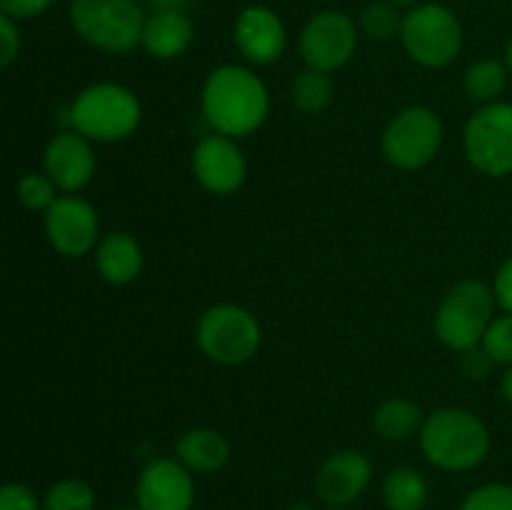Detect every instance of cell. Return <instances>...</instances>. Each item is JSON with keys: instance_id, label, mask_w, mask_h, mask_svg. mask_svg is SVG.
I'll list each match as a JSON object with an SVG mask.
<instances>
[{"instance_id": "6da1fadb", "label": "cell", "mask_w": 512, "mask_h": 510, "mask_svg": "<svg viewBox=\"0 0 512 510\" xmlns=\"http://www.w3.org/2000/svg\"><path fill=\"white\" fill-rule=\"evenodd\" d=\"M200 108L213 133L228 138H248L263 128L270 115V90L248 65H218L205 78Z\"/></svg>"}, {"instance_id": "7a4b0ae2", "label": "cell", "mask_w": 512, "mask_h": 510, "mask_svg": "<svg viewBox=\"0 0 512 510\" xmlns=\"http://www.w3.org/2000/svg\"><path fill=\"white\" fill-rule=\"evenodd\" d=\"M425 460L445 473H468L490 455V430L483 420L465 408L445 405L425 415L418 433Z\"/></svg>"}, {"instance_id": "3957f363", "label": "cell", "mask_w": 512, "mask_h": 510, "mask_svg": "<svg viewBox=\"0 0 512 510\" xmlns=\"http://www.w3.org/2000/svg\"><path fill=\"white\" fill-rule=\"evenodd\" d=\"M143 105L128 85L100 80L75 95L68 108L70 130L90 143H120L138 130Z\"/></svg>"}, {"instance_id": "277c9868", "label": "cell", "mask_w": 512, "mask_h": 510, "mask_svg": "<svg viewBox=\"0 0 512 510\" xmlns=\"http://www.w3.org/2000/svg\"><path fill=\"white\" fill-rule=\"evenodd\" d=\"M493 288L475 278L458 280L440 300L435 310L433 330L435 338L455 353L478 348L485 338V330L495 318Z\"/></svg>"}, {"instance_id": "5b68a950", "label": "cell", "mask_w": 512, "mask_h": 510, "mask_svg": "<svg viewBox=\"0 0 512 510\" xmlns=\"http://www.w3.org/2000/svg\"><path fill=\"white\" fill-rule=\"evenodd\" d=\"M68 18L78 38L103 53L125 55L143 38L145 13L138 0H70Z\"/></svg>"}, {"instance_id": "8992f818", "label": "cell", "mask_w": 512, "mask_h": 510, "mask_svg": "<svg viewBox=\"0 0 512 510\" xmlns=\"http://www.w3.org/2000/svg\"><path fill=\"white\" fill-rule=\"evenodd\" d=\"M400 43L413 63L423 68H448L463 50V25L443 3H418L403 15Z\"/></svg>"}, {"instance_id": "52a82bcc", "label": "cell", "mask_w": 512, "mask_h": 510, "mask_svg": "<svg viewBox=\"0 0 512 510\" xmlns=\"http://www.w3.org/2000/svg\"><path fill=\"white\" fill-rule=\"evenodd\" d=\"M195 343L218 365H243L258 355L263 328L248 308L235 303L210 305L195 325Z\"/></svg>"}, {"instance_id": "ba28073f", "label": "cell", "mask_w": 512, "mask_h": 510, "mask_svg": "<svg viewBox=\"0 0 512 510\" xmlns=\"http://www.w3.org/2000/svg\"><path fill=\"white\" fill-rule=\"evenodd\" d=\"M443 140V118L428 105H408L385 125L380 135V153L393 168L420 170L438 158Z\"/></svg>"}, {"instance_id": "9c48e42d", "label": "cell", "mask_w": 512, "mask_h": 510, "mask_svg": "<svg viewBox=\"0 0 512 510\" xmlns=\"http://www.w3.org/2000/svg\"><path fill=\"white\" fill-rule=\"evenodd\" d=\"M463 150L468 163L488 178L512 173V103L478 105L463 130Z\"/></svg>"}, {"instance_id": "30bf717a", "label": "cell", "mask_w": 512, "mask_h": 510, "mask_svg": "<svg viewBox=\"0 0 512 510\" xmlns=\"http://www.w3.org/2000/svg\"><path fill=\"white\" fill-rule=\"evenodd\" d=\"M298 45L305 68L335 73L358 50V25L343 10H323L303 25Z\"/></svg>"}, {"instance_id": "8fae6325", "label": "cell", "mask_w": 512, "mask_h": 510, "mask_svg": "<svg viewBox=\"0 0 512 510\" xmlns=\"http://www.w3.org/2000/svg\"><path fill=\"white\" fill-rule=\"evenodd\" d=\"M135 505L140 510H193L195 475L175 455L153 458L135 480Z\"/></svg>"}, {"instance_id": "7c38bea8", "label": "cell", "mask_w": 512, "mask_h": 510, "mask_svg": "<svg viewBox=\"0 0 512 510\" xmlns=\"http://www.w3.org/2000/svg\"><path fill=\"white\" fill-rule=\"evenodd\" d=\"M193 175L208 193L230 195L243 188L248 180V160L235 138L220 133H208L195 143Z\"/></svg>"}, {"instance_id": "4fadbf2b", "label": "cell", "mask_w": 512, "mask_h": 510, "mask_svg": "<svg viewBox=\"0 0 512 510\" xmlns=\"http://www.w3.org/2000/svg\"><path fill=\"white\" fill-rule=\"evenodd\" d=\"M373 473V460L363 450H338L320 463L313 480L315 495L325 508H353L373 483Z\"/></svg>"}, {"instance_id": "5bb4252c", "label": "cell", "mask_w": 512, "mask_h": 510, "mask_svg": "<svg viewBox=\"0 0 512 510\" xmlns=\"http://www.w3.org/2000/svg\"><path fill=\"white\" fill-rule=\"evenodd\" d=\"M45 235L60 255L80 258L98 245L100 218L80 195H58V200L45 210Z\"/></svg>"}, {"instance_id": "9a60e30c", "label": "cell", "mask_w": 512, "mask_h": 510, "mask_svg": "<svg viewBox=\"0 0 512 510\" xmlns=\"http://www.w3.org/2000/svg\"><path fill=\"white\" fill-rule=\"evenodd\" d=\"M233 40L238 53L250 65H273L288 48V30L275 10L265 5H248L235 18Z\"/></svg>"}, {"instance_id": "2e32d148", "label": "cell", "mask_w": 512, "mask_h": 510, "mask_svg": "<svg viewBox=\"0 0 512 510\" xmlns=\"http://www.w3.org/2000/svg\"><path fill=\"white\" fill-rule=\"evenodd\" d=\"M95 150L88 138L75 130H63L55 135L43 153L45 175L55 183V188L73 195L83 190L95 175Z\"/></svg>"}, {"instance_id": "e0dca14e", "label": "cell", "mask_w": 512, "mask_h": 510, "mask_svg": "<svg viewBox=\"0 0 512 510\" xmlns=\"http://www.w3.org/2000/svg\"><path fill=\"white\" fill-rule=\"evenodd\" d=\"M195 40L193 20L183 8H155L145 15L140 48L155 60H175L188 53Z\"/></svg>"}, {"instance_id": "ac0fdd59", "label": "cell", "mask_w": 512, "mask_h": 510, "mask_svg": "<svg viewBox=\"0 0 512 510\" xmlns=\"http://www.w3.org/2000/svg\"><path fill=\"white\" fill-rule=\"evenodd\" d=\"M95 268L110 285H128L143 273V248L125 230H113L103 235L95 245Z\"/></svg>"}, {"instance_id": "d6986e66", "label": "cell", "mask_w": 512, "mask_h": 510, "mask_svg": "<svg viewBox=\"0 0 512 510\" xmlns=\"http://www.w3.org/2000/svg\"><path fill=\"white\" fill-rule=\"evenodd\" d=\"M173 455L193 475H213L228 465L230 443L215 428H190L175 440Z\"/></svg>"}, {"instance_id": "ffe728a7", "label": "cell", "mask_w": 512, "mask_h": 510, "mask_svg": "<svg viewBox=\"0 0 512 510\" xmlns=\"http://www.w3.org/2000/svg\"><path fill=\"white\" fill-rule=\"evenodd\" d=\"M425 413L415 400L410 398H388L373 410V433L388 443H405L423 428Z\"/></svg>"}, {"instance_id": "44dd1931", "label": "cell", "mask_w": 512, "mask_h": 510, "mask_svg": "<svg viewBox=\"0 0 512 510\" xmlns=\"http://www.w3.org/2000/svg\"><path fill=\"white\" fill-rule=\"evenodd\" d=\"M380 495H383V503L388 510H425L430 498V485L418 468L398 465L383 478Z\"/></svg>"}, {"instance_id": "7402d4cb", "label": "cell", "mask_w": 512, "mask_h": 510, "mask_svg": "<svg viewBox=\"0 0 512 510\" xmlns=\"http://www.w3.org/2000/svg\"><path fill=\"white\" fill-rule=\"evenodd\" d=\"M510 70L505 65V60L498 58H483L475 60L468 65V70L463 73V88L465 95L470 100H475L478 105H488L500 100V95L508 88Z\"/></svg>"}, {"instance_id": "603a6c76", "label": "cell", "mask_w": 512, "mask_h": 510, "mask_svg": "<svg viewBox=\"0 0 512 510\" xmlns=\"http://www.w3.org/2000/svg\"><path fill=\"white\" fill-rule=\"evenodd\" d=\"M335 95V83L333 73H323V70L315 68H303L293 78L290 85V98L293 105L305 115H318L333 103Z\"/></svg>"}, {"instance_id": "cb8c5ba5", "label": "cell", "mask_w": 512, "mask_h": 510, "mask_svg": "<svg viewBox=\"0 0 512 510\" xmlns=\"http://www.w3.org/2000/svg\"><path fill=\"white\" fill-rule=\"evenodd\" d=\"M98 495L83 478L55 480L43 495V510H95Z\"/></svg>"}, {"instance_id": "d4e9b609", "label": "cell", "mask_w": 512, "mask_h": 510, "mask_svg": "<svg viewBox=\"0 0 512 510\" xmlns=\"http://www.w3.org/2000/svg\"><path fill=\"white\" fill-rule=\"evenodd\" d=\"M400 25H403V15H400L398 5H393L390 0H375V3H368L358 20V28L363 30L370 40H380V43L398 38Z\"/></svg>"}, {"instance_id": "484cf974", "label": "cell", "mask_w": 512, "mask_h": 510, "mask_svg": "<svg viewBox=\"0 0 512 510\" xmlns=\"http://www.w3.org/2000/svg\"><path fill=\"white\" fill-rule=\"evenodd\" d=\"M18 200L28 210H48L58 200V188L45 173H28L18 180Z\"/></svg>"}, {"instance_id": "4316f807", "label": "cell", "mask_w": 512, "mask_h": 510, "mask_svg": "<svg viewBox=\"0 0 512 510\" xmlns=\"http://www.w3.org/2000/svg\"><path fill=\"white\" fill-rule=\"evenodd\" d=\"M483 350L495 360V365H512V313L495 315L483 338Z\"/></svg>"}, {"instance_id": "83f0119b", "label": "cell", "mask_w": 512, "mask_h": 510, "mask_svg": "<svg viewBox=\"0 0 512 510\" xmlns=\"http://www.w3.org/2000/svg\"><path fill=\"white\" fill-rule=\"evenodd\" d=\"M458 510H512V485L483 483L470 490Z\"/></svg>"}, {"instance_id": "f1b7e54d", "label": "cell", "mask_w": 512, "mask_h": 510, "mask_svg": "<svg viewBox=\"0 0 512 510\" xmlns=\"http://www.w3.org/2000/svg\"><path fill=\"white\" fill-rule=\"evenodd\" d=\"M0 510H43V500L23 483L0 485Z\"/></svg>"}, {"instance_id": "f546056e", "label": "cell", "mask_w": 512, "mask_h": 510, "mask_svg": "<svg viewBox=\"0 0 512 510\" xmlns=\"http://www.w3.org/2000/svg\"><path fill=\"white\" fill-rule=\"evenodd\" d=\"M20 53V33L15 18L0 13V70L15 63Z\"/></svg>"}, {"instance_id": "4dcf8cb0", "label": "cell", "mask_w": 512, "mask_h": 510, "mask_svg": "<svg viewBox=\"0 0 512 510\" xmlns=\"http://www.w3.org/2000/svg\"><path fill=\"white\" fill-rule=\"evenodd\" d=\"M493 365L495 360L485 353L483 345L460 353V373H463L468 380H485L490 373H493Z\"/></svg>"}, {"instance_id": "1f68e13d", "label": "cell", "mask_w": 512, "mask_h": 510, "mask_svg": "<svg viewBox=\"0 0 512 510\" xmlns=\"http://www.w3.org/2000/svg\"><path fill=\"white\" fill-rule=\"evenodd\" d=\"M490 288H493L498 308L503 310V313H512V255L500 263V268H498V273H495L493 285H490Z\"/></svg>"}, {"instance_id": "d6a6232c", "label": "cell", "mask_w": 512, "mask_h": 510, "mask_svg": "<svg viewBox=\"0 0 512 510\" xmlns=\"http://www.w3.org/2000/svg\"><path fill=\"white\" fill-rule=\"evenodd\" d=\"M55 0H0V13L10 15V18H35V15L45 13Z\"/></svg>"}, {"instance_id": "836d02e7", "label": "cell", "mask_w": 512, "mask_h": 510, "mask_svg": "<svg viewBox=\"0 0 512 510\" xmlns=\"http://www.w3.org/2000/svg\"><path fill=\"white\" fill-rule=\"evenodd\" d=\"M500 393H503V398L512 405V365L505 368L503 378H500Z\"/></svg>"}, {"instance_id": "e575fe53", "label": "cell", "mask_w": 512, "mask_h": 510, "mask_svg": "<svg viewBox=\"0 0 512 510\" xmlns=\"http://www.w3.org/2000/svg\"><path fill=\"white\" fill-rule=\"evenodd\" d=\"M288 510H315V505L310 500H295V503L288 505Z\"/></svg>"}, {"instance_id": "d590c367", "label": "cell", "mask_w": 512, "mask_h": 510, "mask_svg": "<svg viewBox=\"0 0 512 510\" xmlns=\"http://www.w3.org/2000/svg\"><path fill=\"white\" fill-rule=\"evenodd\" d=\"M505 65H508V70H510V75H512V38L508 40V45H505Z\"/></svg>"}, {"instance_id": "8d00e7d4", "label": "cell", "mask_w": 512, "mask_h": 510, "mask_svg": "<svg viewBox=\"0 0 512 510\" xmlns=\"http://www.w3.org/2000/svg\"><path fill=\"white\" fill-rule=\"evenodd\" d=\"M390 3L398 5V8H403V5H410V8H413V5H418L420 0H390Z\"/></svg>"}, {"instance_id": "74e56055", "label": "cell", "mask_w": 512, "mask_h": 510, "mask_svg": "<svg viewBox=\"0 0 512 510\" xmlns=\"http://www.w3.org/2000/svg\"><path fill=\"white\" fill-rule=\"evenodd\" d=\"M115 510H140L138 505H125V508H115Z\"/></svg>"}, {"instance_id": "f35d334b", "label": "cell", "mask_w": 512, "mask_h": 510, "mask_svg": "<svg viewBox=\"0 0 512 510\" xmlns=\"http://www.w3.org/2000/svg\"><path fill=\"white\" fill-rule=\"evenodd\" d=\"M323 510H353V508H323Z\"/></svg>"}]
</instances>
